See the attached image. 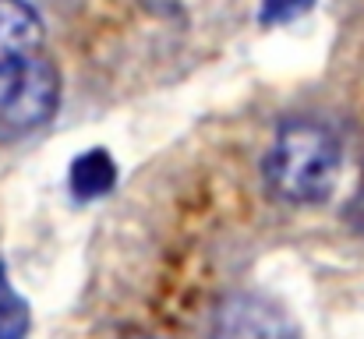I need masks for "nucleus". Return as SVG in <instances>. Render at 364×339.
Segmentation results:
<instances>
[{"mask_svg": "<svg viewBox=\"0 0 364 339\" xmlns=\"http://www.w3.org/2000/svg\"><path fill=\"white\" fill-rule=\"evenodd\" d=\"M213 339H301L294 318L262 294H230L213 318Z\"/></svg>", "mask_w": 364, "mask_h": 339, "instance_id": "7ed1b4c3", "label": "nucleus"}, {"mask_svg": "<svg viewBox=\"0 0 364 339\" xmlns=\"http://www.w3.org/2000/svg\"><path fill=\"white\" fill-rule=\"evenodd\" d=\"M114 181H117V166H114V156L103 149L78 156L71 166V195L78 202H92V198L107 195L114 188Z\"/></svg>", "mask_w": 364, "mask_h": 339, "instance_id": "39448f33", "label": "nucleus"}, {"mask_svg": "<svg viewBox=\"0 0 364 339\" xmlns=\"http://www.w3.org/2000/svg\"><path fill=\"white\" fill-rule=\"evenodd\" d=\"M28 333V304L11 286L7 265L0 262V339H25Z\"/></svg>", "mask_w": 364, "mask_h": 339, "instance_id": "423d86ee", "label": "nucleus"}, {"mask_svg": "<svg viewBox=\"0 0 364 339\" xmlns=\"http://www.w3.org/2000/svg\"><path fill=\"white\" fill-rule=\"evenodd\" d=\"M340 138L315 117H290L279 124L262 163L265 188L290 205H315L333 195L340 181Z\"/></svg>", "mask_w": 364, "mask_h": 339, "instance_id": "f257e3e1", "label": "nucleus"}, {"mask_svg": "<svg viewBox=\"0 0 364 339\" xmlns=\"http://www.w3.org/2000/svg\"><path fill=\"white\" fill-rule=\"evenodd\" d=\"M315 0H265L262 4V25H279V21H294L301 18Z\"/></svg>", "mask_w": 364, "mask_h": 339, "instance_id": "0eeeda50", "label": "nucleus"}, {"mask_svg": "<svg viewBox=\"0 0 364 339\" xmlns=\"http://www.w3.org/2000/svg\"><path fill=\"white\" fill-rule=\"evenodd\" d=\"M43 50V18L28 0H0V75Z\"/></svg>", "mask_w": 364, "mask_h": 339, "instance_id": "20e7f679", "label": "nucleus"}, {"mask_svg": "<svg viewBox=\"0 0 364 339\" xmlns=\"http://www.w3.org/2000/svg\"><path fill=\"white\" fill-rule=\"evenodd\" d=\"M57 99H60V75L43 50L0 75V120L7 127L18 131L39 127L43 120L53 117Z\"/></svg>", "mask_w": 364, "mask_h": 339, "instance_id": "f03ea898", "label": "nucleus"}, {"mask_svg": "<svg viewBox=\"0 0 364 339\" xmlns=\"http://www.w3.org/2000/svg\"><path fill=\"white\" fill-rule=\"evenodd\" d=\"M350 216H354L358 233H364V184L358 188V198H354V205H350Z\"/></svg>", "mask_w": 364, "mask_h": 339, "instance_id": "6e6552de", "label": "nucleus"}]
</instances>
